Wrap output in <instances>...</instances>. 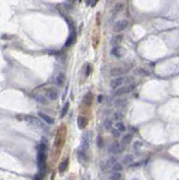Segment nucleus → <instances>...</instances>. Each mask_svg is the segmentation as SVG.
<instances>
[{
	"label": "nucleus",
	"instance_id": "412c9836",
	"mask_svg": "<svg viewBox=\"0 0 179 180\" xmlns=\"http://www.w3.org/2000/svg\"><path fill=\"white\" fill-rule=\"evenodd\" d=\"M126 104H127V100L126 99L119 98L114 102V105L116 106V107H124Z\"/></svg>",
	"mask_w": 179,
	"mask_h": 180
},
{
	"label": "nucleus",
	"instance_id": "c9c22d12",
	"mask_svg": "<svg viewBox=\"0 0 179 180\" xmlns=\"http://www.w3.org/2000/svg\"><path fill=\"white\" fill-rule=\"evenodd\" d=\"M91 71H92V68H91V65L90 64H88L87 66V77H88L90 74H91Z\"/></svg>",
	"mask_w": 179,
	"mask_h": 180
},
{
	"label": "nucleus",
	"instance_id": "5701e85b",
	"mask_svg": "<svg viewBox=\"0 0 179 180\" xmlns=\"http://www.w3.org/2000/svg\"><path fill=\"white\" fill-rule=\"evenodd\" d=\"M47 96L50 100H56L58 98V93L53 89H50L47 92Z\"/></svg>",
	"mask_w": 179,
	"mask_h": 180
},
{
	"label": "nucleus",
	"instance_id": "393cba45",
	"mask_svg": "<svg viewBox=\"0 0 179 180\" xmlns=\"http://www.w3.org/2000/svg\"><path fill=\"white\" fill-rule=\"evenodd\" d=\"M69 102H66V104H64V106L62 107V110L61 112V118H63L66 115L67 112L69 111Z\"/></svg>",
	"mask_w": 179,
	"mask_h": 180
},
{
	"label": "nucleus",
	"instance_id": "2eb2a0df",
	"mask_svg": "<svg viewBox=\"0 0 179 180\" xmlns=\"http://www.w3.org/2000/svg\"><path fill=\"white\" fill-rule=\"evenodd\" d=\"M64 81H65V75L63 74L62 72L59 73L57 75L56 78H55V83L58 86H62L63 84H64Z\"/></svg>",
	"mask_w": 179,
	"mask_h": 180
},
{
	"label": "nucleus",
	"instance_id": "9b49d317",
	"mask_svg": "<svg viewBox=\"0 0 179 180\" xmlns=\"http://www.w3.org/2000/svg\"><path fill=\"white\" fill-rule=\"evenodd\" d=\"M38 115H39V116L41 117L47 124H49V125L54 124V119H53V118H51L50 116L47 115L46 114H44V113H42V112H39V113H38Z\"/></svg>",
	"mask_w": 179,
	"mask_h": 180
},
{
	"label": "nucleus",
	"instance_id": "c85d7f7f",
	"mask_svg": "<svg viewBox=\"0 0 179 180\" xmlns=\"http://www.w3.org/2000/svg\"><path fill=\"white\" fill-rule=\"evenodd\" d=\"M104 128L106 129V130H111L112 129V121L109 119H106V120H104Z\"/></svg>",
	"mask_w": 179,
	"mask_h": 180
},
{
	"label": "nucleus",
	"instance_id": "f257e3e1",
	"mask_svg": "<svg viewBox=\"0 0 179 180\" xmlns=\"http://www.w3.org/2000/svg\"><path fill=\"white\" fill-rule=\"evenodd\" d=\"M92 137H93V134L91 131H85L83 136H82V141H81V146H80V149L83 150H87L89 146H90V143H91V140H92Z\"/></svg>",
	"mask_w": 179,
	"mask_h": 180
},
{
	"label": "nucleus",
	"instance_id": "7c9ffc66",
	"mask_svg": "<svg viewBox=\"0 0 179 180\" xmlns=\"http://www.w3.org/2000/svg\"><path fill=\"white\" fill-rule=\"evenodd\" d=\"M111 132H112V135L114 138H120L121 136V131L118 129H111Z\"/></svg>",
	"mask_w": 179,
	"mask_h": 180
},
{
	"label": "nucleus",
	"instance_id": "4c0bfd02",
	"mask_svg": "<svg viewBox=\"0 0 179 180\" xmlns=\"http://www.w3.org/2000/svg\"><path fill=\"white\" fill-rule=\"evenodd\" d=\"M92 1H93V0H85V2H87V5H90Z\"/></svg>",
	"mask_w": 179,
	"mask_h": 180
},
{
	"label": "nucleus",
	"instance_id": "1a4fd4ad",
	"mask_svg": "<svg viewBox=\"0 0 179 180\" xmlns=\"http://www.w3.org/2000/svg\"><path fill=\"white\" fill-rule=\"evenodd\" d=\"M77 127L80 130H84L85 127L87 126L88 123V120L87 118H85L84 116H78L77 119Z\"/></svg>",
	"mask_w": 179,
	"mask_h": 180
},
{
	"label": "nucleus",
	"instance_id": "6e6552de",
	"mask_svg": "<svg viewBox=\"0 0 179 180\" xmlns=\"http://www.w3.org/2000/svg\"><path fill=\"white\" fill-rule=\"evenodd\" d=\"M37 150L41 152H46L48 150V141L45 137H42L41 142L37 145Z\"/></svg>",
	"mask_w": 179,
	"mask_h": 180
},
{
	"label": "nucleus",
	"instance_id": "e433bc0d",
	"mask_svg": "<svg viewBox=\"0 0 179 180\" xmlns=\"http://www.w3.org/2000/svg\"><path fill=\"white\" fill-rule=\"evenodd\" d=\"M103 99H104V96H103V95H99L98 97H97V102H98L99 104L102 103V102H103Z\"/></svg>",
	"mask_w": 179,
	"mask_h": 180
},
{
	"label": "nucleus",
	"instance_id": "a211bd4d",
	"mask_svg": "<svg viewBox=\"0 0 179 180\" xmlns=\"http://www.w3.org/2000/svg\"><path fill=\"white\" fill-rule=\"evenodd\" d=\"M132 141V135L131 133H127V134H125L122 138V141H121V144L125 147L126 145H128Z\"/></svg>",
	"mask_w": 179,
	"mask_h": 180
},
{
	"label": "nucleus",
	"instance_id": "b1692460",
	"mask_svg": "<svg viewBox=\"0 0 179 180\" xmlns=\"http://www.w3.org/2000/svg\"><path fill=\"white\" fill-rule=\"evenodd\" d=\"M115 128L118 129L121 132H124V131H126V126H125V124H124L122 122H119V121H118V122L115 123Z\"/></svg>",
	"mask_w": 179,
	"mask_h": 180
},
{
	"label": "nucleus",
	"instance_id": "39448f33",
	"mask_svg": "<svg viewBox=\"0 0 179 180\" xmlns=\"http://www.w3.org/2000/svg\"><path fill=\"white\" fill-rule=\"evenodd\" d=\"M128 25V22L126 20H120V21H117L115 24L114 25V32H122L123 30L126 29Z\"/></svg>",
	"mask_w": 179,
	"mask_h": 180
},
{
	"label": "nucleus",
	"instance_id": "f704fd0d",
	"mask_svg": "<svg viewBox=\"0 0 179 180\" xmlns=\"http://www.w3.org/2000/svg\"><path fill=\"white\" fill-rule=\"evenodd\" d=\"M143 146V143L140 141H136L134 143H133V148L135 150H139V149H141V147Z\"/></svg>",
	"mask_w": 179,
	"mask_h": 180
},
{
	"label": "nucleus",
	"instance_id": "20e7f679",
	"mask_svg": "<svg viewBox=\"0 0 179 180\" xmlns=\"http://www.w3.org/2000/svg\"><path fill=\"white\" fill-rule=\"evenodd\" d=\"M123 146L121 144V143H118V142H114L112 143L108 149H107V151L109 154H119V153H121L122 150H123Z\"/></svg>",
	"mask_w": 179,
	"mask_h": 180
},
{
	"label": "nucleus",
	"instance_id": "f03ea898",
	"mask_svg": "<svg viewBox=\"0 0 179 180\" xmlns=\"http://www.w3.org/2000/svg\"><path fill=\"white\" fill-rule=\"evenodd\" d=\"M24 121L27 123L29 125L32 126V127H34V128H42L43 127L42 122L40 121V120L36 117L27 115V116L24 117Z\"/></svg>",
	"mask_w": 179,
	"mask_h": 180
},
{
	"label": "nucleus",
	"instance_id": "72a5a7b5",
	"mask_svg": "<svg viewBox=\"0 0 179 180\" xmlns=\"http://www.w3.org/2000/svg\"><path fill=\"white\" fill-rule=\"evenodd\" d=\"M45 173L46 172H42V171H39L38 174H36V176L34 177V179L35 180H40V179H42L45 176Z\"/></svg>",
	"mask_w": 179,
	"mask_h": 180
},
{
	"label": "nucleus",
	"instance_id": "c756f323",
	"mask_svg": "<svg viewBox=\"0 0 179 180\" xmlns=\"http://www.w3.org/2000/svg\"><path fill=\"white\" fill-rule=\"evenodd\" d=\"M121 178H122V174H120V172H114V174L110 177L111 180H119Z\"/></svg>",
	"mask_w": 179,
	"mask_h": 180
},
{
	"label": "nucleus",
	"instance_id": "ddd939ff",
	"mask_svg": "<svg viewBox=\"0 0 179 180\" xmlns=\"http://www.w3.org/2000/svg\"><path fill=\"white\" fill-rule=\"evenodd\" d=\"M122 40H123V36L122 35H121V34L115 35V36H114L111 39L110 44L112 46V47H114V46H117V45H119L122 42Z\"/></svg>",
	"mask_w": 179,
	"mask_h": 180
},
{
	"label": "nucleus",
	"instance_id": "2f4dec72",
	"mask_svg": "<svg viewBox=\"0 0 179 180\" xmlns=\"http://www.w3.org/2000/svg\"><path fill=\"white\" fill-rule=\"evenodd\" d=\"M122 114L121 112H115L114 114V120H115V121H120V120L122 118Z\"/></svg>",
	"mask_w": 179,
	"mask_h": 180
},
{
	"label": "nucleus",
	"instance_id": "6ab92c4d",
	"mask_svg": "<svg viewBox=\"0 0 179 180\" xmlns=\"http://www.w3.org/2000/svg\"><path fill=\"white\" fill-rule=\"evenodd\" d=\"M116 163H117V158L115 157H111L107 159L106 162H105V168L112 169Z\"/></svg>",
	"mask_w": 179,
	"mask_h": 180
},
{
	"label": "nucleus",
	"instance_id": "473e14b6",
	"mask_svg": "<svg viewBox=\"0 0 179 180\" xmlns=\"http://www.w3.org/2000/svg\"><path fill=\"white\" fill-rule=\"evenodd\" d=\"M134 72H135V74H138V75H149V72L142 69H137L134 70Z\"/></svg>",
	"mask_w": 179,
	"mask_h": 180
},
{
	"label": "nucleus",
	"instance_id": "dca6fc26",
	"mask_svg": "<svg viewBox=\"0 0 179 180\" xmlns=\"http://www.w3.org/2000/svg\"><path fill=\"white\" fill-rule=\"evenodd\" d=\"M68 167H69V158H66L59 165V172L61 173H61H64L66 170H67Z\"/></svg>",
	"mask_w": 179,
	"mask_h": 180
},
{
	"label": "nucleus",
	"instance_id": "f3484780",
	"mask_svg": "<svg viewBox=\"0 0 179 180\" xmlns=\"http://www.w3.org/2000/svg\"><path fill=\"white\" fill-rule=\"evenodd\" d=\"M125 73H126V70L122 68H114L111 70V75L115 76V77L123 75V74H125Z\"/></svg>",
	"mask_w": 179,
	"mask_h": 180
},
{
	"label": "nucleus",
	"instance_id": "f8f14e48",
	"mask_svg": "<svg viewBox=\"0 0 179 180\" xmlns=\"http://www.w3.org/2000/svg\"><path fill=\"white\" fill-rule=\"evenodd\" d=\"M76 36H77V33H76V31L75 30H72L70 35L69 36V38L67 39V41H66V43H65V47H69L71 46L73 43H74L75 40H76Z\"/></svg>",
	"mask_w": 179,
	"mask_h": 180
},
{
	"label": "nucleus",
	"instance_id": "58836bf2",
	"mask_svg": "<svg viewBox=\"0 0 179 180\" xmlns=\"http://www.w3.org/2000/svg\"><path fill=\"white\" fill-rule=\"evenodd\" d=\"M68 1H69V3H74V2H75V0H68Z\"/></svg>",
	"mask_w": 179,
	"mask_h": 180
},
{
	"label": "nucleus",
	"instance_id": "4468645a",
	"mask_svg": "<svg viewBox=\"0 0 179 180\" xmlns=\"http://www.w3.org/2000/svg\"><path fill=\"white\" fill-rule=\"evenodd\" d=\"M92 101H93V94L91 92L87 93V94L84 96L83 100H82L83 104L85 105H90L92 104Z\"/></svg>",
	"mask_w": 179,
	"mask_h": 180
},
{
	"label": "nucleus",
	"instance_id": "423d86ee",
	"mask_svg": "<svg viewBox=\"0 0 179 180\" xmlns=\"http://www.w3.org/2000/svg\"><path fill=\"white\" fill-rule=\"evenodd\" d=\"M125 53V51L122 47H121V46H114L112 47V49L111 50V54L112 56H114L116 58H122Z\"/></svg>",
	"mask_w": 179,
	"mask_h": 180
},
{
	"label": "nucleus",
	"instance_id": "cd10ccee",
	"mask_svg": "<svg viewBox=\"0 0 179 180\" xmlns=\"http://www.w3.org/2000/svg\"><path fill=\"white\" fill-rule=\"evenodd\" d=\"M122 8H123V5L122 4H117L115 6H114V15H116V14H118V13H120L122 10Z\"/></svg>",
	"mask_w": 179,
	"mask_h": 180
},
{
	"label": "nucleus",
	"instance_id": "a878e982",
	"mask_svg": "<svg viewBox=\"0 0 179 180\" xmlns=\"http://www.w3.org/2000/svg\"><path fill=\"white\" fill-rule=\"evenodd\" d=\"M114 172H122L123 170V166L120 163H116L114 167L112 168Z\"/></svg>",
	"mask_w": 179,
	"mask_h": 180
},
{
	"label": "nucleus",
	"instance_id": "4be33fe9",
	"mask_svg": "<svg viewBox=\"0 0 179 180\" xmlns=\"http://www.w3.org/2000/svg\"><path fill=\"white\" fill-rule=\"evenodd\" d=\"M134 161V157L132 155H126L123 158V163L125 165H131Z\"/></svg>",
	"mask_w": 179,
	"mask_h": 180
},
{
	"label": "nucleus",
	"instance_id": "aec40b11",
	"mask_svg": "<svg viewBox=\"0 0 179 180\" xmlns=\"http://www.w3.org/2000/svg\"><path fill=\"white\" fill-rule=\"evenodd\" d=\"M34 98L40 104H48L47 98H46L45 96H42V95H35L34 96Z\"/></svg>",
	"mask_w": 179,
	"mask_h": 180
},
{
	"label": "nucleus",
	"instance_id": "7ed1b4c3",
	"mask_svg": "<svg viewBox=\"0 0 179 180\" xmlns=\"http://www.w3.org/2000/svg\"><path fill=\"white\" fill-rule=\"evenodd\" d=\"M135 88L134 85H131V86H122V88H119L115 92H114V96H124L128 93H131V91H133Z\"/></svg>",
	"mask_w": 179,
	"mask_h": 180
},
{
	"label": "nucleus",
	"instance_id": "9d476101",
	"mask_svg": "<svg viewBox=\"0 0 179 180\" xmlns=\"http://www.w3.org/2000/svg\"><path fill=\"white\" fill-rule=\"evenodd\" d=\"M123 81H124V78L122 77H118L114 79H112V80L111 81V83H110V86H111V88L112 89H115V88H119L120 86H122Z\"/></svg>",
	"mask_w": 179,
	"mask_h": 180
},
{
	"label": "nucleus",
	"instance_id": "bb28decb",
	"mask_svg": "<svg viewBox=\"0 0 179 180\" xmlns=\"http://www.w3.org/2000/svg\"><path fill=\"white\" fill-rule=\"evenodd\" d=\"M96 145H97V147L99 149H102L104 147V140H103V138L100 135H98L97 138H96Z\"/></svg>",
	"mask_w": 179,
	"mask_h": 180
},
{
	"label": "nucleus",
	"instance_id": "0eeeda50",
	"mask_svg": "<svg viewBox=\"0 0 179 180\" xmlns=\"http://www.w3.org/2000/svg\"><path fill=\"white\" fill-rule=\"evenodd\" d=\"M77 158L78 159V161L80 162L81 164H85L87 161H88V157L87 155V153H85V150L79 149L77 152Z\"/></svg>",
	"mask_w": 179,
	"mask_h": 180
}]
</instances>
